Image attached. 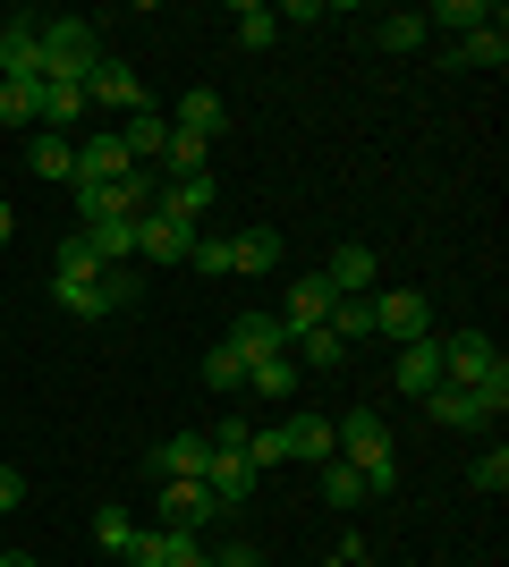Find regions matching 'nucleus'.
Returning a JSON list of instances; mask_svg holds the SVG:
<instances>
[{
    "mask_svg": "<svg viewBox=\"0 0 509 567\" xmlns=\"http://www.w3.org/2000/svg\"><path fill=\"white\" fill-rule=\"evenodd\" d=\"M441 381H450V390H476V399H485L492 415L509 406V364H501V348H492L485 331L441 339Z\"/></svg>",
    "mask_w": 509,
    "mask_h": 567,
    "instance_id": "1",
    "label": "nucleus"
},
{
    "mask_svg": "<svg viewBox=\"0 0 509 567\" xmlns=\"http://www.w3.org/2000/svg\"><path fill=\"white\" fill-rule=\"evenodd\" d=\"M43 85L51 76H69V85H85V76L102 69V34H94V18H43Z\"/></svg>",
    "mask_w": 509,
    "mask_h": 567,
    "instance_id": "2",
    "label": "nucleus"
},
{
    "mask_svg": "<svg viewBox=\"0 0 509 567\" xmlns=\"http://www.w3.org/2000/svg\"><path fill=\"white\" fill-rule=\"evenodd\" d=\"M332 441H339V457H348L357 474H374V466H399V450H390V424L374 415V406L339 415V424H332Z\"/></svg>",
    "mask_w": 509,
    "mask_h": 567,
    "instance_id": "3",
    "label": "nucleus"
},
{
    "mask_svg": "<svg viewBox=\"0 0 509 567\" xmlns=\"http://www.w3.org/2000/svg\"><path fill=\"white\" fill-rule=\"evenodd\" d=\"M43 9H18L0 25V85H43Z\"/></svg>",
    "mask_w": 509,
    "mask_h": 567,
    "instance_id": "4",
    "label": "nucleus"
},
{
    "mask_svg": "<svg viewBox=\"0 0 509 567\" xmlns=\"http://www.w3.org/2000/svg\"><path fill=\"white\" fill-rule=\"evenodd\" d=\"M195 220H179V213H162V204H153L145 220H136V262H145V271H162V262H187V246H195Z\"/></svg>",
    "mask_w": 509,
    "mask_h": 567,
    "instance_id": "5",
    "label": "nucleus"
},
{
    "mask_svg": "<svg viewBox=\"0 0 509 567\" xmlns=\"http://www.w3.org/2000/svg\"><path fill=\"white\" fill-rule=\"evenodd\" d=\"M425 322H434V297H425V288H390V297H374V331L399 339V348H408V339H434Z\"/></svg>",
    "mask_w": 509,
    "mask_h": 567,
    "instance_id": "6",
    "label": "nucleus"
},
{
    "mask_svg": "<svg viewBox=\"0 0 509 567\" xmlns=\"http://www.w3.org/2000/svg\"><path fill=\"white\" fill-rule=\"evenodd\" d=\"M213 517H221V499L204 483H162V499H153V525H170V534H204Z\"/></svg>",
    "mask_w": 509,
    "mask_h": 567,
    "instance_id": "7",
    "label": "nucleus"
},
{
    "mask_svg": "<svg viewBox=\"0 0 509 567\" xmlns=\"http://www.w3.org/2000/svg\"><path fill=\"white\" fill-rule=\"evenodd\" d=\"M128 567H204V550H195V534L136 525V543H128Z\"/></svg>",
    "mask_w": 509,
    "mask_h": 567,
    "instance_id": "8",
    "label": "nucleus"
},
{
    "mask_svg": "<svg viewBox=\"0 0 509 567\" xmlns=\"http://www.w3.org/2000/svg\"><path fill=\"white\" fill-rule=\"evenodd\" d=\"M390 390H399V399L441 390V339H408V348H399V364H390Z\"/></svg>",
    "mask_w": 509,
    "mask_h": 567,
    "instance_id": "9",
    "label": "nucleus"
},
{
    "mask_svg": "<svg viewBox=\"0 0 509 567\" xmlns=\"http://www.w3.org/2000/svg\"><path fill=\"white\" fill-rule=\"evenodd\" d=\"M204 466H213V441H204V432H170L162 450H153V474H162V483H204Z\"/></svg>",
    "mask_w": 509,
    "mask_h": 567,
    "instance_id": "10",
    "label": "nucleus"
},
{
    "mask_svg": "<svg viewBox=\"0 0 509 567\" xmlns=\"http://www.w3.org/2000/svg\"><path fill=\"white\" fill-rule=\"evenodd\" d=\"M221 339H230L246 364H264V355H289V331H281V313H238V322H230Z\"/></svg>",
    "mask_w": 509,
    "mask_h": 567,
    "instance_id": "11",
    "label": "nucleus"
},
{
    "mask_svg": "<svg viewBox=\"0 0 509 567\" xmlns=\"http://www.w3.org/2000/svg\"><path fill=\"white\" fill-rule=\"evenodd\" d=\"M509 60V25L492 18V25H476V34H459V43L441 51V69H501Z\"/></svg>",
    "mask_w": 509,
    "mask_h": 567,
    "instance_id": "12",
    "label": "nucleus"
},
{
    "mask_svg": "<svg viewBox=\"0 0 509 567\" xmlns=\"http://www.w3.org/2000/svg\"><path fill=\"white\" fill-rule=\"evenodd\" d=\"M85 102H111V111H145V85H136V69H128V60H102L94 76H85Z\"/></svg>",
    "mask_w": 509,
    "mask_h": 567,
    "instance_id": "13",
    "label": "nucleus"
},
{
    "mask_svg": "<svg viewBox=\"0 0 509 567\" xmlns=\"http://www.w3.org/2000/svg\"><path fill=\"white\" fill-rule=\"evenodd\" d=\"M323 313H332V280H323V271L289 280V313H281V331H289V339H306V331L323 322Z\"/></svg>",
    "mask_w": 509,
    "mask_h": 567,
    "instance_id": "14",
    "label": "nucleus"
},
{
    "mask_svg": "<svg viewBox=\"0 0 509 567\" xmlns=\"http://www.w3.org/2000/svg\"><path fill=\"white\" fill-rule=\"evenodd\" d=\"M281 441H289V457H306V466L339 457V441H332V415H306V406H297L289 424H281Z\"/></svg>",
    "mask_w": 509,
    "mask_h": 567,
    "instance_id": "15",
    "label": "nucleus"
},
{
    "mask_svg": "<svg viewBox=\"0 0 509 567\" xmlns=\"http://www.w3.org/2000/svg\"><path fill=\"white\" fill-rule=\"evenodd\" d=\"M128 169H136V162L120 153V136H85V144H77V178H94V187H120Z\"/></svg>",
    "mask_w": 509,
    "mask_h": 567,
    "instance_id": "16",
    "label": "nucleus"
},
{
    "mask_svg": "<svg viewBox=\"0 0 509 567\" xmlns=\"http://www.w3.org/2000/svg\"><path fill=\"white\" fill-rule=\"evenodd\" d=\"M416 406H425L434 424H459V432H467V424H492V406L476 399V390H450V381H441V390H425Z\"/></svg>",
    "mask_w": 509,
    "mask_h": 567,
    "instance_id": "17",
    "label": "nucleus"
},
{
    "mask_svg": "<svg viewBox=\"0 0 509 567\" xmlns=\"http://www.w3.org/2000/svg\"><path fill=\"white\" fill-rule=\"evenodd\" d=\"M26 162H34V178H60V187H69V178H77V136H51V127H34Z\"/></svg>",
    "mask_w": 509,
    "mask_h": 567,
    "instance_id": "18",
    "label": "nucleus"
},
{
    "mask_svg": "<svg viewBox=\"0 0 509 567\" xmlns=\"http://www.w3.org/2000/svg\"><path fill=\"white\" fill-rule=\"evenodd\" d=\"M323 280H332V297H365V288H374V246H339V255L323 262Z\"/></svg>",
    "mask_w": 509,
    "mask_h": 567,
    "instance_id": "19",
    "label": "nucleus"
},
{
    "mask_svg": "<svg viewBox=\"0 0 509 567\" xmlns=\"http://www.w3.org/2000/svg\"><path fill=\"white\" fill-rule=\"evenodd\" d=\"M162 213L204 229V213H213V169H204V178H162Z\"/></svg>",
    "mask_w": 509,
    "mask_h": 567,
    "instance_id": "20",
    "label": "nucleus"
},
{
    "mask_svg": "<svg viewBox=\"0 0 509 567\" xmlns=\"http://www.w3.org/2000/svg\"><path fill=\"white\" fill-rule=\"evenodd\" d=\"M323 331H332L339 348H357V339H374V297H332V313H323Z\"/></svg>",
    "mask_w": 509,
    "mask_h": 567,
    "instance_id": "21",
    "label": "nucleus"
},
{
    "mask_svg": "<svg viewBox=\"0 0 509 567\" xmlns=\"http://www.w3.org/2000/svg\"><path fill=\"white\" fill-rule=\"evenodd\" d=\"M162 178H204V169H213V144L204 136H179V127H170V144H162Z\"/></svg>",
    "mask_w": 509,
    "mask_h": 567,
    "instance_id": "22",
    "label": "nucleus"
},
{
    "mask_svg": "<svg viewBox=\"0 0 509 567\" xmlns=\"http://www.w3.org/2000/svg\"><path fill=\"white\" fill-rule=\"evenodd\" d=\"M170 127H179V136L221 144V94H204V85H195V94H179V118H170Z\"/></svg>",
    "mask_w": 509,
    "mask_h": 567,
    "instance_id": "23",
    "label": "nucleus"
},
{
    "mask_svg": "<svg viewBox=\"0 0 509 567\" xmlns=\"http://www.w3.org/2000/svg\"><path fill=\"white\" fill-rule=\"evenodd\" d=\"M51 280H102V255L85 246V229H69L51 246Z\"/></svg>",
    "mask_w": 509,
    "mask_h": 567,
    "instance_id": "24",
    "label": "nucleus"
},
{
    "mask_svg": "<svg viewBox=\"0 0 509 567\" xmlns=\"http://www.w3.org/2000/svg\"><path fill=\"white\" fill-rule=\"evenodd\" d=\"M230 25H238L246 51H272V43H281V9H264V0H238V9H230Z\"/></svg>",
    "mask_w": 509,
    "mask_h": 567,
    "instance_id": "25",
    "label": "nucleus"
},
{
    "mask_svg": "<svg viewBox=\"0 0 509 567\" xmlns=\"http://www.w3.org/2000/svg\"><path fill=\"white\" fill-rule=\"evenodd\" d=\"M77 118H85V85H69V76H51V85H43V127H51V136H69Z\"/></svg>",
    "mask_w": 509,
    "mask_h": 567,
    "instance_id": "26",
    "label": "nucleus"
},
{
    "mask_svg": "<svg viewBox=\"0 0 509 567\" xmlns=\"http://www.w3.org/2000/svg\"><path fill=\"white\" fill-rule=\"evenodd\" d=\"M51 306L77 313V322H102V313H111V297H102V280H51Z\"/></svg>",
    "mask_w": 509,
    "mask_h": 567,
    "instance_id": "27",
    "label": "nucleus"
},
{
    "mask_svg": "<svg viewBox=\"0 0 509 567\" xmlns=\"http://www.w3.org/2000/svg\"><path fill=\"white\" fill-rule=\"evenodd\" d=\"M230 262H238V271H281V229H246V237H230Z\"/></svg>",
    "mask_w": 509,
    "mask_h": 567,
    "instance_id": "28",
    "label": "nucleus"
},
{
    "mask_svg": "<svg viewBox=\"0 0 509 567\" xmlns=\"http://www.w3.org/2000/svg\"><path fill=\"white\" fill-rule=\"evenodd\" d=\"M501 9H485V0H441V9H425V34L434 25H450V34H476V25H492Z\"/></svg>",
    "mask_w": 509,
    "mask_h": 567,
    "instance_id": "29",
    "label": "nucleus"
},
{
    "mask_svg": "<svg viewBox=\"0 0 509 567\" xmlns=\"http://www.w3.org/2000/svg\"><path fill=\"white\" fill-rule=\"evenodd\" d=\"M69 195H77V229H94V220H128V213H120V195L94 187V178H69Z\"/></svg>",
    "mask_w": 509,
    "mask_h": 567,
    "instance_id": "30",
    "label": "nucleus"
},
{
    "mask_svg": "<svg viewBox=\"0 0 509 567\" xmlns=\"http://www.w3.org/2000/svg\"><path fill=\"white\" fill-rule=\"evenodd\" d=\"M85 246H94L102 262H136V220H94V229H85Z\"/></svg>",
    "mask_w": 509,
    "mask_h": 567,
    "instance_id": "31",
    "label": "nucleus"
},
{
    "mask_svg": "<svg viewBox=\"0 0 509 567\" xmlns=\"http://www.w3.org/2000/svg\"><path fill=\"white\" fill-rule=\"evenodd\" d=\"M145 280H153L145 262H102V297H111V313L136 306V297H145Z\"/></svg>",
    "mask_w": 509,
    "mask_h": 567,
    "instance_id": "32",
    "label": "nucleus"
},
{
    "mask_svg": "<svg viewBox=\"0 0 509 567\" xmlns=\"http://www.w3.org/2000/svg\"><path fill=\"white\" fill-rule=\"evenodd\" d=\"M0 127H43V85H0Z\"/></svg>",
    "mask_w": 509,
    "mask_h": 567,
    "instance_id": "33",
    "label": "nucleus"
},
{
    "mask_svg": "<svg viewBox=\"0 0 509 567\" xmlns=\"http://www.w3.org/2000/svg\"><path fill=\"white\" fill-rule=\"evenodd\" d=\"M323 499H332V508H357V499H365V474L348 466V457H323Z\"/></svg>",
    "mask_w": 509,
    "mask_h": 567,
    "instance_id": "34",
    "label": "nucleus"
},
{
    "mask_svg": "<svg viewBox=\"0 0 509 567\" xmlns=\"http://www.w3.org/2000/svg\"><path fill=\"white\" fill-rule=\"evenodd\" d=\"M204 390H246V355L230 348V339H221V348L204 355Z\"/></svg>",
    "mask_w": 509,
    "mask_h": 567,
    "instance_id": "35",
    "label": "nucleus"
},
{
    "mask_svg": "<svg viewBox=\"0 0 509 567\" xmlns=\"http://www.w3.org/2000/svg\"><path fill=\"white\" fill-rule=\"evenodd\" d=\"M374 43H383V51H416V43H425V18H416V9H390V18L374 25Z\"/></svg>",
    "mask_w": 509,
    "mask_h": 567,
    "instance_id": "36",
    "label": "nucleus"
},
{
    "mask_svg": "<svg viewBox=\"0 0 509 567\" xmlns=\"http://www.w3.org/2000/svg\"><path fill=\"white\" fill-rule=\"evenodd\" d=\"M187 271H204V280H230L238 262H230V237H195L187 246Z\"/></svg>",
    "mask_w": 509,
    "mask_h": 567,
    "instance_id": "37",
    "label": "nucleus"
},
{
    "mask_svg": "<svg viewBox=\"0 0 509 567\" xmlns=\"http://www.w3.org/2000/svg\"><path fill=\"white\" fill-rule=\"evenodd\" d=\"M289 381H297L289 355H264V364H246V390H264V399H289Z\"/></svg>",
    "mask_w": 509,
    "mask_h": 567,
    "instance_id": "38",
    "label": "nucleus"
},
{
    "mask_svg": "<svg viewBox=\"0 0 509 567\" xmlns=\"http://www.w3.org/2000/svg\"><path fill=\"white\" fill-rule=\"evenodd\" d=\"M94 543L111 550V559H128V543H136V517H128V508H102V517H94Z\"/></svg>",
    "mask_w": 509,
    "mask_h": 567,
    "instance_id": "39",
    "label": "nucleus"
},
{
    "mask_svg": "<svg viewBox=\"0 0 509 567\" xmlns=\"http://www.w3.org/2000/svg\"><path fill=\"white\" fill-rule=\"evenodd\" d=\"M246 457H255V474L289 466V441H281V424H272V432H246Z\"/></svg>",
    "mask_w": 509,
    "mask_h": 567,
    "instance_id": "40",
    "label": "nucleus"
},
{
    "mask_svg": "<svg viewBox=\"0 0 509 567\" xmlns=\"http://www.w3.org/2000/svg\"><path fill=\"white\" fill-rule=\"evenodd\" d=\"M467 483H476V492H509V450H485L467 466Z\"/></svg>",
    "mask_w": 509,
    "mask_h": 567,
    "instance_id": "41",
    "label": "nucleus"
},
{
    "mask_svg": "<svg viewBox=\"0 0 509 567\" xmlns=\"http://www.w3.org/2000/svg\"><path fill=\"white\" fill-rule=\"evenodd\" d=\"M213 567H264V550H255V543H230V550H221Z\"/></svg>",
    "mask_w": 509,
    "mask_h": 567,
    "instance_id": "42",
    "label": "nucleus"
},
{
    "mask_svg": "<svg viewBox=\"0 0 509 567\" xmlns=\"http://www.w3.org/2000/svg\"><path fill=\"white\" fill-rule=\"evenodd\" d=\"M323 567H365V543H357V534H348V543H332V559H323Z\"/></svg>",
    "mask_w": 509,
    "mask_h": 567,
    "instance_id": "43",
    "label": "nucleus"
},
{
    "mask_svg": "<svg viewBox=\"0 0 509 567\" xmlns=\"http://www.w3.org/2000/svg\"><path fill=\"white\" fill-rule=\"evenodd\" d=\"M26 499V483H18V466H0V517H9V508H18Z\"/></svg>",
    "mask_w": 509,
    "mask_h": 567,
    "instance_id": "44",
    "label": "nucleus"
},
{
    "mask_svg": "<svg viewBox=\"0 0 509 567\" xmlns=\"http://www.w3.org/2000/svg\"><path fill=\"white\" fill-rule=\"evenodd\" d=\"M9 237H18V213H9V204H0V246H9Z\"/></svg>",
    "mask_w": 509,
    "mask_h": 567,
    "instance_id": "45",
    "label": "nucleus"
},
{
    "mask_svg": "<svg viewBox=\"0 0 509 567\" xmlns=\"http://www.w3.org/2000/svg\"><path fill=\"white\" fill-rule=\"evenodd\" d=\"M204 567H213V559H204Z\"/></svg>",
    "mask_w": 509,
    "mask_h": 567,
    "instance_id": "46",
    "label": "nucleus"
}]
</instances>
